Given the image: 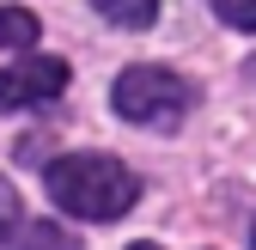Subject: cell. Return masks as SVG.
<instances>
[{
	"instance_id": "cell-8",
	"label": "cell",
	"mask_w": 256,
	"mask_h": 250,
	"mask_svg": "<svg viewBox=\"0 0 256 250\" xmlns=\"http://www.w3.org/2000/svg\"><path fill=\"white\" fill-rule=\"evenodd\" d=\"M12 232H18V190L0 177V244H6Z\"/></svg>"
},
{
	"instance_id": "cell-6",
	"label": "cell",
	"mask_w": 256,
	"mask_h": 250,
	"mask_svg": "<svg viewBox=\"0 0 256 250\" xmlns=\"http://www.w3.org/2000/svg\"><path fill=\"white\" fill-rule=\"evenodd\" d=\"M30 43H37V12L0 6V49H30Z\"/></svg>"
},
{
	"instance_id": "cell-1",
	"label": "cell",
	"mask_w": 256,
	"mask_h": 250,
	"mask_svg": "<svg viewBox=\"0 0 256 250\" xmlns=\"http://www.w3.org/2000/svg\"><path fill=\"white\" fill-rule=\"evenodd\" d=\"M43 190L61 214H74V220H116L140 202V183L128 165L104 159V152H68V159H55L43 171Z\"/></svg>"
},
{
	"instance_id": "cell-5",
	"label": "cell",
	"mask_w": 256,
	"mask_h": 250,
	"mask_svg": "<svg viewBox=\"0 0 256 250\" xmlns=\"http://www.w3.org/2000/svg\"><path fill=\"white\" fill-rule=\"evenodd\" d=\"M110 24H128V30H146L158 18V0H92Z\"/></svg>"
},
{
	"instance_id": "cell-4",
	"label": "cell",
	"mask_w": 256,
	"mask_h": 250,
	"mask_svg": "<svg viewBox=\"0 0 256 250\" xmlns=\"http://www.w3.org/2000/svg\"><path fill=\"white\" fill-rule=\"evenodd\" d=\"M6 244H12V250H80V232H61L55 220H30V226H18Z\"/></svg>"
},
{
	"instance_id": "cell-3",
	"label": "cell",
	"mask_w": 256,
	"mask_h": 250,
	"mask_svg": "<svg viewBox=\"0 0 256 250\" xmlns=\"http://www.w3.org/2000/svg\"><path fill=\"white\" fill-rule=\"evenodd\" d=\"M61 92H68V61H55V55H30L18 68H0V110L55 104Z\"/></svg>"
},
{
	"instance_id": "cell-11",
	"label": "cell",
	"mask_w": 256,
	"mask_h": 250,
	"mask_svg": "<svg viewBox=\"0 0 256 250\" xmlns=\"http://www.w3.org/2000/svg\"><path fill=\"white\" fill-rule=\"evenodd\" d=\"M250 244H256V226H250Z\"/></svg>"
},
{
	"instance_id": "cell-7",
	"label": "cell",
	"mask_w": 256,
	"mask_h": 250,
	"mask_svg": "<svg viewBox=\"0 0 256 250\" xmlns=\"http://www.w3.org/2000/svg\"><path fill=\"white\" fill-rule=\"evenodd\" d=\"M208 6L226 18L232 30H256V0H208Z\"/></svg>"
},
{
	"instance_id": "cell-10",
	"label": "cell",
	"mask_w": 256,
	"mask_h": 250,
	"mask_svg": "<svg viewBox=\"0 0 256 250\" xmlns=\"http://www.w3.org/2000/svg\"><path fill=\"white\" fill-rule=\"evenodd\" d=\"M250 80H256V61H250Z\"/></svg>"
},
{
	"instance_id": "cell-9",
	"label": "cell",
	"mask_w": 256,
	"mask_h": 250,
	"mask_svg": "<svg viewBox=\"0 0 256 250\" xmlns=\"http://www.w3.org/2000/svg\"><path fill=\"white\" fill-rule=\"evenodd\" d=\"M134 250H158V244H134Z\"/></svg>"
},
{
	"instance_id": "cell-2",
	"label": "cell",
	"mask_w": 256,
	"mask_h": 250,
	"mask_svg": "<svg viewBox=\"0 0 256 250\" xmlns=\"http://www.w3.org/2000/svg\"><path fill=\"white\" fill-rule=\"evenodd\" d=\"M196 104V92H189L171 68H122L116 86H110V110L122 122H134V128H177Z\"/></svg>"
}]
</instances>
